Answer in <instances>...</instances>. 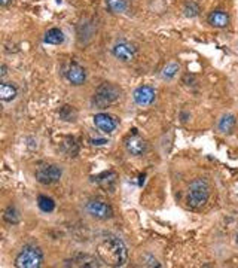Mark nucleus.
I'll return each instance as SVG.
<instances>
[{
  "instance_id": "4be33fe9",
  "label": "nucleus",
  "mask_w": 238,
  "mask_h": 268,
  "mask_svg": "<svg viewBox=\"0 0 238 268\" xmlns=\"http://www.w3.org/2000/svg\"><path fill=\"white\" fill-rule=\"evenodd\" d=\"M180 70V66L177 63H168L164 69H163V78L164 79H173L177 74V72Z\"/></svg>"
},
{
  "instance_id": "5701e85b",
  "label": "nucleus",
  "mask_w": 238,
  "mask_h": 268,
  "mask_svg": "<svg viewBox=\"0 0 238 268\" xmlns=\"http://www.w3.org/2000/svg\"><path fill=\"white\" fill-rule=\"evenodd\" d=\"M183 12H185V15H186L188 18H193V17H196L198 14H200V8H198V5H196L195 2H188V3L185 5Z\"/></svg>"
},
{
  "instance_id": "ddd939ff",
  "label": "nucleus",
  "mask_w": 238,
  "mask_h": 268,
  "mask_svg": "<svg viewBox=\"0 0 238 268\" xmlns=\"http://www.w3.org/2000/svg\"><path fill=\"white\" fill-rule=\"evenodd\" d=\"M209 23L216 28H225L229 24V17L223 11H213L209 15Z\"/></svg>"
},
{
  "instance_id": "423d86ee",
  "label": "nucleus",
  "mask_w": 238,
  "mask_h": 268,
  "mask_svg": "<svg viewBox=\"0 0 238 268\" xmlns=\"http://www.w3.org/2000/svg\"><path fill=\"white\" fill-rule=\"evenodd\" d=\"M87 212L95 219L100 220H107L113 216V209L110 204L101 201V200H91L87 204Z\"/></svg>"
},
{
  "instance_id": "2eb2a0df",
  "label": "nucleus",
  "mask_w": 238,
  "mask_h": 268,
  "mask_svg": "<svg viewBox=\"0 0 238 268\" xmlns=\"http://www.w3.org/2000/svg\"><path fill=\"white\" fill-rule=\"evenodd\" d=\"M71 265H76V267H91V268L100 267L98 261L94 256H91V255H76L73 258V264Z\"/></svg>"
},
{
  "instance_id": "f257e3e1",
  "label": "nucleus",
  "mask_w": 238,
  "mask_h": 268,
  "mask_svg": "<svg viewBox=\"0 0 238 268\" xmlns=\"http://www.w3.org/2000/svg\"><path fill=\"white\" fill-rule=\"evenodd\" d=\"M95 252L101 262L109 267H122L128 259V250L124 242L118 237H106L98 242Z\"/></svg>"
},
{
  "instance_id": "1a4fd4ad",
  "label": "nucleus",
  "mask_w": 238,
  "mask_h": 268,
  "mask_svg": "<svg viewBox=\"0 0 238 268\" xmlns=\"http://www.w3.org/2000/svg\"><path fill=\"white\" fill-rule=\"evenodd\" d=\"M112 54L115 58L121 60L124 63H128L131 61L134 57H136V48L131 45V44H127V42H119L116 44L113 48H112Z\"/></svg>"
},
{
  "instance_id": "b1692460",
  "label": "nucleus",
  "mask_w": 238,
  "mask_h": 268,
  "mask_svg": "<svg viewBox=\"0 0 238 268\" xmlns=\"http://www.w3.org/2000/svg\"><path fill=\"white\" fill-rule=\"evenodd\" d=\"M63 146H69V149H67V147H66V149H63L69 157H74V155L77 154V145L74 143V140H73V139H67V140L63 143Z\"/></svg>"
},
{
  "instance_id": "a211bd4d",
  "label": "nucleus",
  "mask_w": 238,
  "mask_h": 268,
  "mask_svg": "<svg viewBox=\"0 0 238 268\" xmlns=\"http://www.w3.org/2000/svg\"><path fill=\"white\" fill-rule=\"evenodd\" d=\"M37 206L41 209L44 213H51L54 209H55V203L52 198L47 197V195H39L37 198Z\"/></svg>"
},
{
  "instance_id": "f03ea898",
  "label": "nucleus",
  "mask_w": 238,
  "mask_h": 268,
  "mask_svg": "<svg viewBox=\"0 0 238 268\" xmlns=\"http://www.w3.org/2000/svg\"><path fill=\"white\" fill-rule=\"evenodd\" d=\"M209 197H210V183L206 179L198 177L190 182V185L188 188L186 201L192 209L203 207L207 203Z\"/></svg>"
},
{
  "instance_id": "aec40b11",
  "label": "nucleus",
  "mask_w": 238,
  "mask_h": 268,
  "mask_svg": "<svg viewBox=\"0 0 238 268\" xmlns=\"http://www.w3.org/2000/svg\"><path fill=\"white\" fill-rule=\"evenodd\" d=\"M76 117H77V112H76L71 106H63V107H61V110H60V118H61L63 121L71 122V121L76 120Z\"/></svg>"
},
{
  "instance_id": "dca6fc26",
  "label": "nucleus",
  "mask_w": 238,
  "mask_h": 268,
  "mask_svg": "<svg viewBox=\"0 0 238 268\" xmlns=\"http://www.w3.org/2000/svg\"><path fill=\"white\" fill-rule=\"evenodd\" d=\"M235 124H237V120L234 115H225V117H222V120L219 121V130L223 134H231L235 128Z\"/></svg>"
},
{
  "instance_id": "6e6552de",
  "label": "nucleus",
  "mask_w": 238,
  "mask_h": 268,
  "mask_svg": "<svg viewBox=\"0 0 238 268\" xmlns=\"http://www.w3.org/2000/svg\"><path fill=\"white\" fill-rule=\"evenodd\" d=\"M125 147L128 150V154L134 155V157H140L143 155L146 149H147V143L143 137H140L139 134H133V136H128L125 139Z\"/></svg>"
},
{
  "instance_id": "20e7f679",
  "label": "nucleus",
  "mask_w": 238,
  "mask_h": 268,
  "mask_svg": "<svg viewBox=\"0 0 238 268\" xmlns=\"http://www.w3.org/2000/svg\"><path fill=\"white\" fill-rule=\"evenodd\" d=\"M44 262V252L41 247L27 244L15 258V267L18 268H39Z\"/></svg>"
},
{
  "instance_id": "bb28decb",
  "label": "nucleus",
  "mask_w": 238,
  "mask_h": 268,
  "mask_svg": "<svg viewBox=\"0 0 238 268\" xmlns=\"http://www.w3.org/2000/svg\"><path fill=\"white\" fill-rule=\"evenodd\" d=\"M9 2H11V0H0V5H2V6H6Z\"/></svg>"
},
{
  "instance_id": "cd10ccee",
  "label": "nucleus",
  "mask_w": 238,
  "mask_h": 268,
  "mask_svg": "<svg viewBox=\"0 0 238 268\" xmlns=\"http://www.w3.org/2000/svg\"><path fill=\"white\" fill-rule=\"evenodd\" d=\"M237 243H238V236H237Z\"/></svg>"
},
{
  "instance_id": "412c9836",
  "label": "nucleus",
  "mask_w": 238,
  "mask_h": 268,
  "mask_svg": "<svg viewBox=\"0 0 238 268\" xmlns=\"http://www.w3.org/2000/svg\"><path fill=\"white\" fill-rule=\"evenodd\" d=\"M3 219H5L8 223L15 225V223L20 222V213H18V210H17L14 206H9V207L5 210V213H3Z\"/></svg>"
},
{
  "instance_id": "6ab92c4d",
  "label": "nucleus",
  "mask_w": 238,
  "mask_h": 268,
  "mask_svg": "<svg viewBox=\"0 0 238 268\" xmlns=\"http://www.w3.org/2000/svg\"><path fill=\"white\" fill-rule=\"evenodd\" d=\"M107 9L113 14L124 12L127 9V2L125 0H106Z\"/></svg>"
},
{
  "instance_id": "393cba45",
  "label": "nucleus",
  "mask_w": 238,
  "mask_h": 268,
  "mask_svg": "<svg viewBox=\"0 0 238 268\" xmlns=\"http://www.w3.org/2000/svg\"><path fill=\"white\" fill-rule=\"evenodd\" d=\"M91 143H93V145L100 146V145H106V143H107V140H104V139H97V140H91Z\"/></svg>"
},
{
  "instance_id": "f8f14e48",
  "label": "nucleus",
  "mask_w": 238,
  "mask_h": 268,
  "mask_svg": "<svg viewBox=\"0 0 238 268\" xmlns=\"http://www.w3.org/2000/svg\"><path fill=\"white\" fill-rule=\"evenodd\" d=\"M95 180H97V183L103 189L110 191V193H112V191L115 189V185H116V173H113V171H104L100 176H97Z\"/></svg>"
},
{
  "instance_id": "f3484780",
  "label": "nucleus",
  "mask_w": 238,
  "mask_h": 268,
  "mask_svg": "<svg viewBox=\"0 0 238 268\" xmlns=\"http://www.w3.org/2000/svg\"><path fill=\"white\" fill-rule=\"evenodd\" d=\"M0 97H2L3 101H12L17 97V88L12 84L3 82L0 85Z\"/></svg>"
},
{
  "instance_id": "a878e982",
  "label": "nucleus",
  "mask_w": 238,
  "mask_h": 268,
  "mask_svg": "<svg viewBox=\"0 0 238 268\" xmlns=\"http://www.w3.org/2000/svg\"><path fill=\"white\" fill-rule=\"evenodd\" d=\"M6 66L5 64H2V73H0V76H2V78H5V76H6Z\"/></svg>"
},
{
  "instance_id": "7ed1b4c3",
  "label": "nucleus",
  "mask_w": 238,
  "mask_h": 268,
  "mask_svg": "<svg viewBox=\"0 0 238 268\" xmlns=\"http://www.w3.org/2000/svg\"><path fill=\"white\" fill-rule=\"evenodd\" d=\"M121 88L116 87L115 84H110V82H104L101 84L95 93H94V97H93V104L98 109H106L107 106L116 103L119 98H121Z\"/></svg>"
},
{
  "instance_id": "4468645a",
  "label": "nucleus",
  "mask_w": 238,
  "mask_h": 268,
  "mask_svg": "<svg viewBox=\"0 0 238 268\" xmlns=\"http://www.w3.org/2000/svg\"><path fill=\"white\" fill-rule=\"evenodd\" d=\"M44 41H45V44H49V45H60L64 42V33L60 28H49L45 33Z\"/></svg>"
},
{
  "instance_id": "9b49d317",
  "label": "nucleus",
  "mask_w": 238,
  "mask_h": 268,
  "mask_svg": "<svg viewBox=\"0 0 238 268\" xmlns=\"http://www.w3.org/2000/svg\"><path fill=\"white\" fill-rule=\"evenodd\" d=\"M94 125L103 133H112L118 127V121L109 113H97L94 117Z\"/></svg>"
},
{
  "instance_id": "0eeeda50",
  "label": "nucleus",
  "mask_w": 238,
  "mask_h": 268,
  "mask_svg": "<svg viewBox=\"0 0 238 268\" xmlns=\"http://www.w3.org/2000/svg\"><path fill=\"white\" fill-rule=\"evenodd\" d=\"M66 78L71 85H82L87 81V72L82 66H79L77 63H70V66L66 70Z\"/></svg>"
},
{
  "instance_id": "39448f33",
  "label": "nucleus",
  "mask_w": 238,
  "mask_h": 268,
  "mask_svg": "<svg viewBox=\"0 0 238 268\" xmlns=\"http://www.w3.org/2000/svg\"><path fill=\"white\" fill-rule=\"evenodd\" d=\"M34 176H36V180L39 183H42V185H52V183H57L61 179L63 171L55 164H41V166L36 169Z\"/></svg>"
},
{
  "instance_id": "9d476101",
  "label": "nucleus",
  "mask_w": 238,
  "mask_h": 268,
  "mask_svg": "<svg viewBox=\"0 0 238 268\" xmlns=\"http://www.w3.org/2000/svg\"><path fill=\"white\" fill-rule=\"evenodd\" d=\"M155 90L149 85H143L139 87L134 93H133V98L139 106H149L155 101Z\"/></svg>"
}]
</instances>
